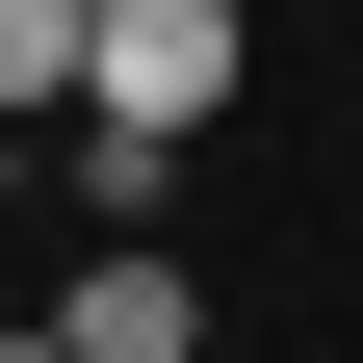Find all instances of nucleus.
<instances>
[{"label":"nucleus","instance_id":"obj_3","mask_svg":"<svg viewBox=\"0 0 363 363\" xmlns=\"http://www.w3.org/2000/svg\"><path fill=\"white\" fill-rule=\"evenodd\" d=\"M0 130H78V0H0Z\"/></svg>","mask_w":363,"mask_h":363},{"label":"nucleus","instance_id":"obj_1","mask_svg":"<svg viewBox=\"0 0 363 363\" xmlns=\"http://www.w3.org/2000/svg\"><path fill=\"white\" fill-rule=\"evenodd\" d=\"M78 104L104 130H208L234 104V0H78Z\"/></svg>","mask_w":363,"mask_h":363},{"label":"nucleus","instance_id":"obj_2","mask_svg":"<svg viewBox=\"0 0 363 363\" xmlns=\"http://www.w3.org/2000/svg\"><path fill=\"white\" fill-rule=\"evenodd\" d=\"M52 337H78V363H182V337H208V286H182L156 234H104V259L52 286Z\"/></svg>","mask_w":363,"mask_h":363},{"label":"nucleus","instance_id":"obj_6","mask_svg":"<svg viewBox=\"0 0 363 363\" xmlns=\"http://www.w3.org/2000/svg\"><path fill=\"white\" fill-rule=\"evenodd\" d=\"M0 208H26V130H0Z\"/></svg>","mask_w":363,"mask_h":363},{"label":"nucleus","instance_id":"obj_5","mask_svg":"<svg viewBox=\"0 0 363 363\" xmlns=\"http://www.w3.org/2000/svg\"><path fill=\"white\" fill-rule=\"evenodd\" d=\"M0 363H78V337H52V311H0Z\"/></svg>","mask_w":363,"mask_h":363},{"label":"nucleus","instance_id":"obj_4","mask_svg":"<svg viewBox=\"0 0 363 363\" xmlns=\"http://www.w3.org/2000/svg\"><path fill=\"white\" fill-rule=\"evenodd\" d=\"M78 208H104V234H156V208H182V130H104V104H78Z\"/></svg>","mask_w":363,"mask_h":363}]
</instances>
